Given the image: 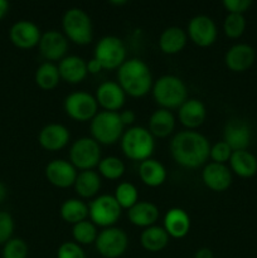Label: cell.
Listing matches in <instances>:
<instances>
[{
  "label": "cell",
  "mask_w": 257,
  "mask_h": 258,
  "mask_svg": "<svg viewBox=\"0 0 257 258\" xmlns=\"http://www.w3.org/2000/svg\"><path fill=\"white\" fill-rule=\"evenodd\" d=\"M174 161L186 169H197L209 159L211 144L208 139L193 130L180 131L170 141Z\"/></svg>",
  "instance_id": "1"
},
{
  "label": "cell",
  "mask_w": 257,
  "mask_h": 258,
  "mask_svg": "<svg viewBox=\"0 0 257 258\" xmlns=\"http://www.w3.org/2000/svg\"><path fill=\"white\" fill-rule=\"evenodd\" d=\"M117 81L126 95L131 97H144L153 87L150 68L139 58L126 59L117 71Z\"/></svg>",
  "instance_id": "2"
},
{
  "label": "cell",
  "mask_w": 257,
  "mask_h": 258,
  "mask_svg": "<svg viewBox=\"0 0 257 258\" xmlns=\"http://www.w3.org/2000/svg\"><path fill=\"white\" fill-rule=\"evenodd\" d=\"M153 97L161 108H179L188 100V90L183 81L173 75L161 76L153 83Z\"/></svg>",
  "instance_id": "3"
},
{
  "label": "cell",
  "mask_w": 257,
  "mask_h": 258,
  "mask_svg": "<svg viewBox=\"0 0 257 258\" xmlns=\"http://www.w3.org/2000/svg\"><path fill=\"white\" fill-rule=\"evenodd\" d=\"M121 150L126 158L141 163L153 155L155 150V139L148 128L143 126H131L123 131L121 138Z\"/></svg>",
  "instance_id": "4"
},
{
  "label": "cell",
  "mask_w": 257,
  "mask_h": 258,
  "mask_svg": "<svg viewBox=\"0 0 257 258\" xmlns=\"http://www.w3.org/2000/svg\"><path fill=\"white\" fill-rule=\"evenodd\" d=\"M123 127L117 112L100 111L91 120L90 130L92 139L102 145H113L121 140L123 135Z\"/></svg>",
  "instance_id": "5"
},
{
  "label": "cell",
  "mask_w": 257,
  "mask_h": 258,
  "mask_svg": "<svg viewBox=\"0 0 257 258\" xmlns=\"http://www.w3.org/2000/svg\"><path fill=\"white\" fill-rule=\"evenodd\" d=\"M62 28L67 39L78 45L92 42V22L87 13L81 8H71L62 18Z\"/></svg>",
  "instance_id": "6"
},
{
  "label": "cell",
  "mask_w": 257,
  "mask_h": 258,
  "mask_svg": "<svg viewBox=\"0 0 257 258\" xmlns=\"http://www.w3.org/2000/svg\"><path fill=\"white\" fill-rule=\"evenodd\" d=\"M93 58L101 63L103 70H118L126 60V47L118 37L106 35L96 44Z\"/></svg>",
  "instance_id": "7"
},
{
  "label": "cell",
  "mask_w": 257,
  "mask_h": 258,
  "mask_svg": "<svg viewBox=\"0 0 257 258\" xmlns=\"http://www.w3.org/2000/svg\"><path fill=\"white\" fill-rule=\"evenodd\" d=\"M101 161V148L92 138H81L70 149V163L76 169L92 170Z\"/></svg>",
  "instance_id": "8"
},
{
  "label": "cell",
  "mask_w": 257,
  "mask_h": 258,
  "mask_svg": "<svg viewBox=\"0 0 257 258\" xmlns=\"http://www.w3.org/2000/svg\"><path fill=\"white\" fill-rule=\"evenodd\" d=\"M88 217L96 227H113L121 217V207L113 196L103 194L91 202L88 206Z\"/></svg>",
  "instance_id": "9"
},
{
  "label": "cell",
  "mask_w": 257,
  "mask_h": 258,
  "mask_svg": "<svg viewBox=\"0 0 257 258\" xmlns=\"http://www.w3.org/2000/svg\"><path fill=\"white\" fill-rule=\"evenodd\" d=\"M63 108L68 117L80 122H85L95 117L96 113L98 112V103L95 96L85 91H77L70 93L65 98Z\"/></svg>",
  "instance_id": "10"
},
{
  "label": "cell",
  "mask_w": 257,
  "mask_h": 258,
  "mask_svg": "<svg viewBox=\"0 0 257 258\" xmlns=\"http://www.w3.org/2000/svg\"><path fill=\"white\" fill-rule=\"evenodd\" d=\"M98 253L105 258H118L126 252L128 237L123 229L117 227L103 228L95 242Z\"/></svg>",
  "instance_id": "11"
},
{
  "label": "cell",
  "mask_w": 257,
  "mask_h": 258,
  "mask_svg": "<svg viewBox=\"0 0 257 258\" xmlns=\"http://www.w3.org/2000/svg\"><path fill=\"white\" fill-rule=\"evenodd\" d=\"M186 34L198 47H209L217 40L218 30L214 20L208 15H196L188 23Z\"/></svg>",
  "instance_id": "12"
},
{
  "label": "cell",
  "mask_w": 257,
  "mask_h": 258,
  "mask_svg": "<svg viewBox=\"0 0 257 258\" xmlns=\"http://www.w3.org/2000/svg\"><path fill=\"white\" fill-rule=\"evenodd\" d=\"M77 175V169L63 159H54L45 166V178L57 188L65 189L75 185Z\"/></svg>",
  "instance_id": "13"
},
{
  "label": "cell",
  "mask_w": 257,
  "mask_h": 258,
  "mask_svg": "<svg viewBox=\"0 0 257 258\" xmlns=\"http://www.w3.org/2000/svg\"><path fill=\"white\" fill-rule=\"evenodd\" d=\"M38 45L40 54L47 59V62L62 60L68 50V40L66 35L54 29L43 33Z\"/></svg>",
  "instance_id": "14"
},
{
  "label": "cell",
  "mask_w": 257,
  "mask_h": 258,
  "mask_svg": "<svg viewBox=\"0 0 257 258\" xmlns=\"http://www.w3.org/2000/svg\"><path fill=\"white\" fill-rule=\"evenodd\" d=\"M9 37L13 44L18 48L29 49L39 44L42 33L35 23L30 20H18L10 28Z\"/></svg>",
  "instance_id": "15"
},
{
  "label": "cell",
  "mask_w": 257,
  "mask_h": 258,
  "mask_svg": "<svg viewBox=\"0 0 257 258\" xmlns=\"http://www.w3.org/2000/svg\"><path fill=\"white\" fill-rule=\"evenodd\" d=\"M251 127L246 121L231 120L224 126L223 141L232 151L247 150L251 144Z\"/></svg>",
  "instance_id": "16"
},
{
  "label": "cell",
  "mask_w": 257,
  "mask_h": 258,
  "mask_svg": "<svg viewBox=\"0 0 257 258\" xmlns=\"http://www.w3.org/2000/svg\"><path fill=\"white\" fill-rule=\"evenodd\" d=\"M95 98L98 106H101L103 110L116 112L125 103L126 93L123 92V90L117 82L107 81V82H103L98 86L97 90H96Z\"/></svg>",
  "instance_id": "17"
},
{
  "label": "cell",
  "mask_w": 257,
  "mask_h": 258,
  "mask_svg": "<svg viewBox=\"0 0 257 258\" xmlns=\"http://www.w3.org/2000/svg\"><path fill=\"white\" fill-rule=\"evenodd\" d=\"M256 59V52L253 48L246 43L234 44L227 50L224 55V63L232 72H244L249 70Z\"/></svg>",
  "instance_id": "18"
},
{
  "label": "cell",
  "mask_w": 257,
  "mask_h": 258,
  "mask_svg": "<svg viewBox=\"0 0 257 258\" xmlns=\"http://www.w3.org/2000/svg\"><path fill=\"white\" fill-rule=\"evenodd\" d=\"M204 185L213 191H224L232 184V171L226 164L209 163L202 171Z\"/></svg>",
  "instance_id": "19"
},
{
  "label": "cell",
  "mask_w": 257,
  "mask_h": 258,
  "mask_svg": "<svg viewBox=\"0 0 257 258\" xmlns=\"http://www.w3.org/2000/svg\"><path fill=\"white\" fill-rule=\"evenodd\" d=\"M70 130L60 123H48L38 135V143L44 150H62L70 141Z\"/></svg>",
  "instance_id": "20"
},
{
  "label": "cell",
  "mask_w": 257,
  "mask_h": 258,
  "mask_svg": "<svg viewBox=\"0 0 257 258\" xmlns=\"http://www.w3.org/2000/svg\"><path fill=\"white\" fill-rule=\"evenodd\" d=\"M178 117L181 125L188 130H194L203 125L207 117L206 106L202 101L197 98H188L180 107L178 108Z\"/></svg>",
  "instance_id": "21"
},
{
  "label": "cell",
  "mask_w": 257,
  "mask_h": 258,
  "mask_svg": "<svg viewBox=\"0 0 257 258\" xmlns=\"http://www.w3.org/2000/svg\"><path fill=\"white\" fill-rule=\"evenodd\" d=\"M164 229L171 238H184L190 231V217L181 208L169 209L164 217Z\"/></svg>",
  "instance_id": "22"
},
{
  "label": "cell",
  "mask_w": 257,
  "mask_h": 258,
  "mask_svg": "<svg viewBox=\"0 0 257 258\" xmlns=\"http://www.w3.org/2000/svg\"><path fill=\"white\" fill-rule=\"evenodd\" d=\"M58 71L60 80L72 85L82 82L88 75L87 62L78 55H66L62 60H59Z\"/></svg>",
  "instance_id": "23"
},
{
  "label": "cell",
  "mask_w": 257,
  "mask_h": 258,
  "mask_svg": "<svg viewBox=\"0 0 257 258\" xmlns=\"http://www.w3.org/2000/svg\"><path fill=\"white\" fill-rule=\"evenodd\" d=\"M128 221L136 227L148 228L155 226L159 219V208L151 202H138L127 212Z\"/></svg>",
  "instance_id": "24"
},
{
  "label": "cell",
  "mask_w": 257,
  "mask_h": 258,
  "mask_svg": "<svg viewBox=\"0 0 257 258\" xmlns=\"http://www.w3.org/2000/svg\"><path fill=\"white\" fill-rule=\"evenodd\" d=\"M139 176L145 185L150 186V188H156V186L163 185L168 174H166L165 166L160 161L150 158L140 163Z\"/></svg>",
  "instance_id": "25"
},
{
  "label": "cell",
  "mask_w": 257,
  "mask_h": 258,
  "mask_svg": "<svg viewBox=\"0 0 257 258\" xmlns=\"http://www.w3.org/2000/svg\"><path fill=\"white\" fill-rule=\"evenodd\" d=\"M175 127V118L171 111L165 108H159L151 113L149 118V127L151 135L154 138H168Z\"/></svg>",
  "instance_id": "26"
},
{
  "label": "cell",
  "mask_w": 257,
  "mask_h": 258,
  "mask_svg": "<svg viewBox=\"0 0 257 258\" xmlns=\"http://www.w3.org/2000/svg\"><path fill=\"white\" fill-rule=\"evenodd\" d=\"M188 34L180 27H169L159 37V47L165 54H176L186 44Z\"/></svg>",
  "instance_id": "27"
},
{
  "label": "cell",
  "mask_w": 257,
  "mask_h": 258,
  "mask_svg": "<svg viewBox=\"0 0 257 258\" xmlns=\"http://www.w3.org/2000/svg\"><path fill=\"white\" fill-rule=\"evenodd\" d=\"M231 171L241 178H252L257 173V159L247 150L233 151L229 159Z\"/></svg>",
  "instance_id": "28"
},
{
  "label": "cell",
  "mask_w": 257,
  "mask_h": 258,
  "mask_svg": "<svg viewBox=\"0 0 257 258\" xmlns=\"http://www.w3.org/2000/svg\"><path fill=\"white\" fill-rule=\"evenodd\" d=\"M169 234L164 229V227L151 226L143 231L140 236L141 246L149 252H160L168 246Z\"/></svg>",
  "instance_id": "29"
},
{
  "label": "cell",
  "mask_w": 257,
  "mask_h": 258,
  "mask_svg": "<svg viewBox=\"0 0 257 258\" xmlns=\"http://www.w3.org/2000/svg\"><path fill=\"white\" fill-rule=\"evenodd\" d=\"M73 186L81 198H92L101 189L100 174L93 170L81 171L78 173Z\"/></svg>",
  "instance_id": "30"
},
{
  "label": "cell",
  "mask_w": 257,
  "mask_h": 258,
  "mask_svg": "<svg viewBox=\"0 0 257 258\" xmlns=\"http://www.w3.org/2000/svg\"><path fill=\"white\" fill-rule=\"evenodd\" d=\"M60 217L66 223H70L72 226L83 222L88 217V206L81 199L71 198L63 202L60 206Z\"/></svg>",
  "instance_id": "31"
},
{
  "label": "cell",
  "mask_w": 257,
  "mask_h": 258,
  "mask_svg": "<svg viewBox=\"0 0 257 258\" xmlns=\"http://www.w3.org/2000/svg\"><path fill=\"white\" fill-rule=\"evenodd\" d=\"M35 83L44 91H50L58 86L60 81L58 66L52 62H44L35 71Z\"/></svg>",
  "instance_id": "32"
},
{
  "label": "cell",
  "mask_w": 257,
  "mask_h": 258,
  "mask_svg": "<svg viewBox=\"0 0 257 258\" xmlns=\"http://www.w3.org/2000/svg\"><path fill=\"white\" fill-rule=\"evenodd\" d=\"M72 236L76 243H78L80 246L92 244L95 243L96 239H97V227H96L91 221L86 219V221L80 222V223L73 226Z\"/></svg>",
  "instance_id": "33"
},
{
  "label": "cell",
  "mask_w": 257,
  "mask_h": 258,
  "mask_svg": "<svg viewBox=\"0 0 257 258\" xmlns=\"http://www.w3.org/2000/svg\"><path fill=\"white\" fill-rule=\"evenodd\" d=\"M98 173L108 180H117L125 173V164L116 156H107L98 163Z\"/></svg>",
  "instance_id": "34"
},
{
  "label": "cell",
  "mask_w": 257,
  "mask_h": 258,
  "mask_svg": "<svg viewBox=\"0 0 257 258\" xmlns=\"http://www.w3.org/2000/svg\"><path fill=\"white\" fill-rule=\"evenodd\" d=\"M113 198L116 199V202L121 207V209H127L128 211V209L133 208L139 202L138 189H136V186L134 184L123 181V183H120L116 186Z\"/></svg>",
  "instance_id": "35"
},
{
  "label": "cell",
  "mask_w": 257,
  "mask_h": 258,
  "mask_svg": "<svg viewBox=\"0 0 257 258\" xmlns=\"http://www.w3.org/2000/svg\"><path fill=\"white\" fill-rule=\"evenodd\" d=\"M246 29V19L242 14H228L224 19L223 30L224 34L232 39L242 37Z\"/></svg>",
  "instance_id": "36"
},
{
  "label": "cell",
  "mask_w": 257,
  "mask_h": 258,
  "mask_svg": "<svg viewBox=\"0 0 257 258\" xmlns=\"http://www.w3.org/2000/svg\"><path fill=\"white\" fill-rule=\"evenodd\" d=\"M28 246L22 238H12L3 247V258H27Z\"/></svg>",
  "instance_id": "37"
},
{
  "label": "cell",
  "mask_w": 257,
  "mask_h": 258,
  "mask_svg": "<svg viewBox=\"0 0 257 258\" xmlns=\"http://www.w3.org/2000/svg\"><path fill=\"white\" fill-rule=\"evenodd\" d=\"M232 149L227 145L224 141H218L214 145L211 146V153H209V158L212 159V163L217 164H226L229 161L232 156Z\"/></svg>",
  "instance_id": "38"
},
{
  "label": "cell",
  "mask_w": 257,
  "mask_h": 258,
  "mask_svg": "<svg viewBox=\"0 0 257 258\" xmlns=\"http://www.w3.org/2000/svg\"><path fill=\"white\" fill-rule=\"evenodd\" d=\"M14 219L8 212H0V244H5L13 238Z\"/></svg>",
  "instance_id": "39"
},
{
  "label": "cell",
  "mask_w": 257,
  "mask_h": 258,
  "mask_svg": "<svg viewBox=\"0 0 257 258\" xmlns=\"http://www.w3.org/2000/svg\"><path fill=\"white\" fill-rule=\"evenodd\" d=\"M57 258H86V253L76 242H65L58 247Z\"/></svg>",
  "instance_id": "40"
},
{
  "label": "cell",
  "mask_w": 257,
  "mask_h": 258,
  "mask_svg": "<svg viewBox=\"0 0 257 258\" xmlns=\"http://www.w3.org/2000/svg\"><path fill=\"white\" fill-rule=\"evenodd\" d=\"M252 5L251 0H224L223 7L228 14H242L246 13Z\"/></svg>",
  "instance_id": "41"
},
{
  "label": "cell",
  "mask_w": 257,
  "mask_h": 258,
  "mask_svg": "<svg viewBox=\"0 0 257 258\" xmlns=\"http://www.w3.org/2000/svg\"><path fill=\"white\" fill-rule=\"evenodd\" d=\"M118 115H120V120L123 126H131L136 120V115L133 110H125Z\"/></svg>",
  "instance_id": "42"
},
{
  "label": "cell",
  "mask_w": 257,
  "mask_h": 258,
  "mask_svg": "<svg viewBox=\"0 0 257 258\" xmlns=\"http://www.w3.org/2000/svg\"><path fill=\"white\" fill-rule=\"evenodd\" d=\"M103 67L101 66V63L98 62L97 59L92 58L87 62V72L91 73V75H97V73L102 72Z\"/></svg>",
  "instance_id": "43"
},
{
  "label": "cell",
  "mask_w": 257,
  "mask_h": 258,
  "mask_svg": "<svg viewBox=\"0 0 257 258\" xmlns=\"http://www.w3.org/2000/svg\"><path fill=\"white\" fill-rule=\"evenodd\" d=\"M194 258H213V253L209 248L203 247V248H199L198 251L194 254Z\"/></svg>",
  "instance_id": "44"
},
{
  "label": "cell",
  "mask_w": 257,
  "mask_h": 258,
  "mask_svg": "<svg viewBox=\"0 0 257 258\" xmlns=\"http://www.w3.org/2000/svg\"><path fill=\"white\" fill-rule=\"evenodd\" d=\"M9 10V3L7 0H0V19L4 17Z\"/></svg>",
  "instance_id": "45"
},
{
  "label": "cell",
  "mask_w": 257,
  "mask_h": 258,
  "mask_svg": "<svg viewBox=\"0 0 257 258\" xmlns=\"http://www.w3.org/2000/svg\"><path fill=\"white\" fill-rule=\"evenodd\" d=\"M5 197H7V188H5L4 184L0 181V203H2L3 201L5 199Z\"/></svg>",
  "instance_id": "46"
},
{
  "label": "cell",
  "mask_w": 257,
  "mask_h": 258,
  "mask_svg": "<svg viewBox=\"0 0 257 258\" xmlns=\"http://www.w3.org/2000/svg\"><path fill=\"white\" fill-rule=\"evenodd\" d=\"M111 4H113V5H125V4H127V2H126V0H120V2H115V0H112V2H110Z\"/></svg>",
  "instance_id": "47"
}]
</instances>
